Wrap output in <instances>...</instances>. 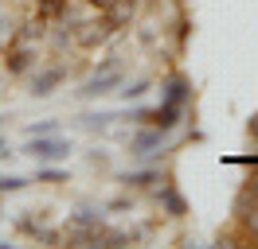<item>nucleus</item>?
<instances>
[{"instance_id": "nucleus-1", "label": "nucleus", "mask_w": 258, "mask_h": 249, "mask_svg": "<svg viewBox=\"0 0 258 249\" xmlns=\"http://www.w3.org/2000/svg\"><path fill=\"white\" fill-rule=\"evenodd\" d=\"M117 86H121V70H117L113 62H106V66H102V74H94V78H86V82H82L79 97H102V93L117 90Z\"/></svg>"}, {"instance_id": "nucleus-2", "label": "nucleus", "mask_w": 258, "mask_h": 249, "mask_svg": "<svg viewBox=\"0 0 258 249\" xmlns=\"http://www.w3.org/2000/svg\"><path fill=\"white\" fill-rule=\"evenodd\" d=\"M28 152H32L39 164H51V160H67V152H71V140H59V133H55V137H32Z\"/></svg>"}, {"instance_id": "nucleus-3", "label": "nucleus", "mask_w": 258, "mask_h": 249, "mask_svg": "<svg viewBox=\"0 0 258 249\" xmlns=\"http://www.w3.org/2000/svg\"><path fill=\"white\" fill-rule=\"evenodd\" d=\"M164 144H168V129H157V125H153L149 133H137L129 148H133L137 156H153V152H161Z\"/></svg>"}, {"instance_id": "nucleus-4", "label": "nucleus", "mask_w": 258, "mask_h": 249, "mask_svg": "<svg viewBox=\"0 0 258 249\" xmlns=\"http://www.w3.org/2000/svg\"><path fill=\"white\" fill-rule=\"evenodd\" d=\"M164 105H180V109H188V101H192V86H188V78H180L172 74L168 82H164V97H161Z\"/></svg>"}, {"instance_id": "nucleus-5", "label": "nucleus", "mask_w": 258, "mask_h": 249, "mask_svg": "<svg viewBox=\"0 0 258 249\" xmlns=\"http://www.w3.org/2000/svg\"><path fill=\"white\" fill-rule=\"evenodd\" d=\"M133 16H137V4H133V0H113L110 8H106V24H110V28H129Z\"/></svg>"}, {"instance_id": "nucleus-6", "label": "nucleus", "mask_w": 258, "mask_h": 249, "mask_svg": "<svg viewBox=\"0 0 258 249\" xmlns=\"http://www.w3.org/2000/svg\"><path fill=\"white\" fill-rule=\"evenodd\" d=\"M63 78H67V70H63V66H51V70H39V74L32 78V93H35V97H47V93L55 90V86H59Z\"/></svg>"}, {"instance_id": "nucleus-7", "label": "nucleus", "mask_w": 258, "mask_h": 249, "mask_svg": "<svg viewBox=\"0 0 258 249\" xmlns=\"http://www.w3.org/2000/svg\"><path fill=\"white\" fill-rule=\"evenodd\" d=\"M157 202H161V206H164V210H168L172 218L184 214V199H180V191L168 183V179H161V187H157Z\"/></svg>"}, {"instance_id": "nucleus-8", "label": "nucleus", "mask_w": 258, "mask_h": 249, "mask_svg": "<svg viewBox=\"0 0 258 249\" xmlns=\"http://www.w3.org/2000/svg\"><path fill=\"white\" fill-rule=\"evenodd\" d=\"M102 222H106L102 206H90V202H82L79 210L71 214V222H67V226H102Z\"/></svg>"}, {"instance_id": "nucleus-9", "label": "nucleus", "mask_w": 258, "mask_h": 249, "mask_svg": "<svg viewBox=\"0 0 258 249\" xmlns=\"http://www.w3.org/2000/svg\"><path fill=\"white\" fill-rule=\"evenodd\" d=\"M28 66H32V51H28V47H16V51L8 55V70H12V74H24Z\"/></svg>"}, {"instance_id": "nucleus-10", "label": "nucleus", "mask_w": 258, "mask_h": 249, "mask_svg": "<svg viewBox=\"0 0 258 249\" xmlns=\"http://www.w3.org/2000/svg\"><path fill=\"white\" fill-rule=\"evenodd\" d=\"M121 183L125 187H145V183H161V175H157V171H125Z\"/></svg>"}, {"instance_id": "nucleus-11", "label": "nucleus", "mask_w": 258, "mask_h": 249, "mask_svg": "<svg viewBox=\"0 0 258 249\" xmlns=\"http://www.w3.org/2000/svg\"><path fill=\"white\" fill-rule=\"evenodd\" d=\"M149 90V82H145V78H137V82H129V86H125V82H121V86H117V93H121V97H125V101H129V97H133V101H137V97H141V93H145Z\"/></svg>"}, {"instance_id": "nucleus-12", "label": "nucleus", "mask_w": 258, "mask_h": 249, "mask_svg": "<svg viewBox=\"0 0 258 249\" xmlns=\"http://www.w3.org/2000/svg\"><path fill=\"white\" fill-rule=\"evenodd\" d=\"M67 0H39V20H51V16H63Z\"/></svg>"}, {"instance_id": "nucleus-13", "label": "nucleus", "mask_w": 258, "mask_h": 249, "mask_svg": "<svg viewBox=\"0 0 258 249\" xmlns=\"http://www.w3.org/2000/svg\"><path fill=\"white\" fill-rule=\"evenodd\" d=\"M59 133V121H39V125H28V137H55Z\"/></svg>"}, {"instance_id": "nucleus-14", "label": "nucleus", "mask_w": 258, "mask_h": 249, "mask_svg": "<svg viewBox=\"0 0 258 249\" xmlns=\"http://www.w3.org/2000/svg\"><path fill=\"white\" fill-rule=\"evenodd\" d=\"M110 121H117L113 113H90V117H82V129H106Z\"/></svg>"}, {"instance_id": "nucleus-15", "label": "nucleus", "mask_w": 258, "mask_h": 249, "mask_svg": "<svg viewBox=\"0 0 258 249\" xmlns=\"http://www.w3.org/2000/svg\"><path fill=\"white\" fill-rule=\"evenodd\" d=\"M28 179H20V175H0V191H24Z\"/></svg>"}, {"instance_id": "nucleus-16", "label": "nucleus", "mask_w": 258, "mask_h": 249, "mask_svg": "<svg viewBox=\"0 0 258 249\" xmlns=\"http://www.w3.org/2000/svg\"><path fill=\"white\" fill-rule=\"evenodd\" d=\"M246 199H254V206H258V171L246 179Z\"/></svg>"}, {"instance_id": "nucleus-17", "label": "nucleus", "mask_w": 258, "mask_h": 249, "mask_svg": "<svg viewBox=\"0 0 258 249\" xmlns=\"http://www.w3.org/2000/svg\"><path fill=\"white\" fill-rule=\"evenodd\" d=\"M246 230L254 233V241H258V206L250 210V214H246Z\"/></svg>"}, {"instance_id": "nucleus-18", "label": "nucleus", "mask_w": 258, "mask_h": 249, "mask_svg": "<svg viewBox=\"0 0 258 249\" xmlns=\"http://www.w3.org/2000/svg\"><path fill=\"white\" fill-rule=\"evenodd\" d=\"M39 179H47V183H55V179H63V171H51V168H43V171H39Z\"/></svg>"}, {"instance_id": "nucleus-19", "label": "nucleus", "mask_w": 258, "mask_h": 249, "mask_svg": "<svg viewBox=\"0 0 258 249\" xmlns=\"http://www.w3.org/2000/svg\"><path fill=\"white\" fill-rule=\"evenodd\" d=\"M250 137H258V113L250 117Z\"/></svg>"}, {"instance_id": "nucleus-20", "label": "nucleus", "mask_w": 258, "mask_h": 249, "mask_svg": "<svg viewBox=\"0 0 258 249\" xmlns=\"http://www.w3.org/2000/svg\"><path fill=\"white\" fill-rule=\"evenodd\" d=\"M94 4H98V8H110V4H113V0H94Z\"/></svg>"}, {"instance_id": "nucleus-21", "label": "nucleus", "mask_w": 258, "mask_h": 249, "mask_svg": "<svg viewBox=\"0 0 258 249\" xmlns=\"http://www.w3.org/2000/svg\"><path fill=\"white\" fill-rule=\"evenodd\" d=\"M0 148H4V137H0Z\"/></svg>"}]
</instances>
